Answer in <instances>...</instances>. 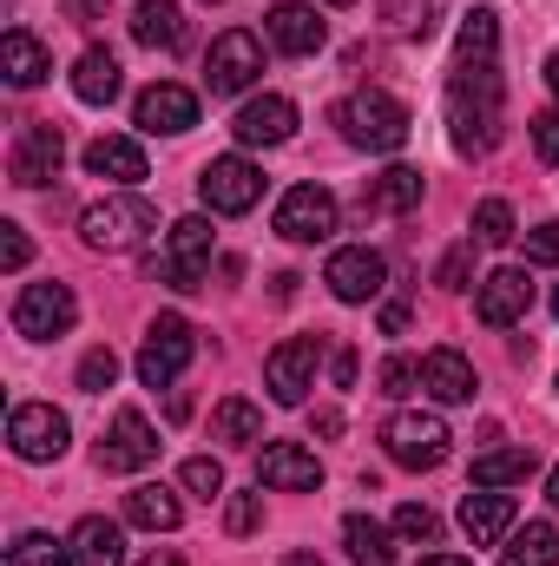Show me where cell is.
Masks as SVG:
<instances>
[{"instance_id":"obj_40","label":"cell","mask_w":559,"mask_h":566,"mask_svg":"<svg viewBox=\"0 0 559 566\" xmlns=\"http://www.w3.org/2000/svg\"><path fill=\"white\" fill-rule=\"evenodd\" d=\"M467 277H474V244H454V251L434 264V283H441V290H467Z\"/></svg>"},{"instance_id":"obj_48","label":"cell","mask_w":559,"mask_h":566,"mask_svg":"<svg viewBox=\"0 0 559 566\" xmlns=\"http://www.w3.org/2000/svg\"><path fill=\"white\" fill-rule=\"evenodd\" d=\"M402 329H409V303H389L382 310V336H402Z\"/></svg>"},{"instance_id":"obj_6","label":"cell","mask_w":559,"mask_h":566,"mask_svg":"<svg viewBox=\"0 0 559 566\" xmlns=\"http://www.w3.org/2000/svg\"><path fill=\"white\" fill-rule=\"evenodd\" d=\"M198 356V336H191V323L184 316H158L151 329H145V349H139V382L145 389H171L178 376H184V363Z\"/></svg>"},{"instance_id":"obj_20","label":"cell","mask_w":559,"mask_h":566,"mask_svg":"<svg viewBox=\"0 0 559 566\" xmlns=\"http://www.w3.org/2000/svg\"><path fill=\"white\" fill-rule=\"evenodd\" d=\"M514 521H520V507H514V494H500V488H481V494L461 501V534H467L474 547H500V541L514 534Z\"/></svg>"},{"instance_id":"obj_21","label":"cell","mask_w":559,"mask_h":566,"mask_svg":"<svg viewBox=\"0 0 559 566\" xmlns=\"http://www.w3.org/2000/svg\"><path fill=\"white\" fill-rule=\"evenodd\" d=\"M231 133H238V145H289L296 139V106L283 93H264L231 119Z\"/></svg>"},{"instance_id":"obj_15","label":"cell","mask_w":559,"mask_h":566,"mask_svg":"<svg viewBox=\"0 0 559 566\" xmlns=\"http://www.w3.org/2000/svg\"><path fill=\"white\" fill-rule=\"evenodd\" d=\"M151 461H158V434H151V422H145L139 409H119L113 428H106V441H99V468H106V474H139V468H151Z\"/></svg>"},{"instance_id":"obj_54","label":"cell","mask_w":559,"mask_h":566,"mask_svg":"<svg viewBox=\"0 0 559 566\" xmlns=\"http://www.w3.org/2000/svg\"><path fill=\"white\" fill-rule=\"evenodd\" d=\"M283 566H323V560H316V554H289Z\"/></svg>"},{"instance_id":"obj_5","label":"cell","mask_w":559,"mask_h":566,"mask_svg":"<svg viewBox=\"0 0 559 566\" xmlns=\"http://www.w3.org/2000/svg\"><path fill=\"white\" fill-rule=\"evenodd\" d=\"M198 198H204L218 218H244V211L264 198V171H257L244 151H224V158H211V165L198 171Z\"/></svg>"},{"instance_id":"obj_35","label":"cell","mask_w":559,"mask_h":566,"mask_svg":"<svg viewBox=\"0 0 559 566\" xmlns=\"http://www.w3.org/2000/svg\"><path fill=\"white\" fill-rule=\"evenodd\" d=\"M7 566H80L73 560V541H53V534H13V547H7Z\"/></svg>"},{"instance_id":"obj_1","label":"cell","mask_w":559,"mask_h":566,"mask_svg":"<svg viewBox=\"0 0 559 566\" xmlns=\"http://www.w3.org/2000/svg\"><path fill=\"white\" fill-rule=\"evenodd\" d=\"M500 99H507V86H500L494 60H474L447 80V139L461 158H481L500 145Z\"/></svg>"},{"instance_id":"obj_39","label":"cell","mask_w":559,"mask_h":566,"mask_svg":"<svg viewBox=\"0 0 559 566\" xmlns=\"http://www.w3.org/2000/svg\"><path fill=\"white\" fill-rule=\"evenodd\" d=\"M395 534H402V541H434V534H441V521H434V507L402 501V507H395Z\"/></svg>"},{"instance_id":"obj_44","label":"cell","mask_w":559,"mask_h":566,"mask_svg":"<svg viewBox=\"0 0 559 566\" xmlns=\"http://www.w3.org/2000/svg\"><path fill=\"white\" fill-rule=\"evenodd\" d=\"M27 258H33L27 231L20 224H0V271H27Z\"/></svg>"},{"instance_id":"obj_43","label":"cell","mask_w":559,"mask_h":566,"mask_svg":"<svg viewBox=\"0 0 559 566\" xmlns=\"http://www.w3.org/2000/svg\"><path fill=\"white\" fill-rule=\"evenodd\" d=\"M527 133H534L540 165H559V113H534V119H527Z\"/></svg>"},{"instance_id":"obj_3","label":"cell","mask_w":559,"mask_h":566,"mask_svg":"<svg viewBox=\"0 0 559 566\" xmlns=\"http://www.w3.org/2000/svg\"><path fill=\"white\" fill-rule=\"evenodd\" d=\"M336 126H342V139L362 145V151H402L415 119H409V106H402L395 93L369 86V93H356V99L336 106Z\"/></svg>"},{"instance_id":"obj_32","label":"cell","mask_w":559,"mask_h":566,"mask_svg":"<svg viewBox=\"0 0 559 566\" xmlns=\"http://www.w3.org/2000/svg\"><path fill=\"white\" fill-rule=\"evenodd\" d=\"M369 211H415L421 205V171L415 165H389L376 185H369V198H362Z\"/></svg>"},{"instance_id":"obj_50","label":"cell","mask_w":559,"mask_h":566,"mask_svg":"<svg viewBox=\"0 0 559 566\" xmlns=\"http://www.w3.org/2000/svg\"><path fill=\"white\" fill-rule=\"evenodd\" d=\"M139 566H184V560H178V554H171V547H151V554H145Z\"/></svg>"},{"instance_id":"obj_25","label":"cell","mask_w":559,"mask_h":566,"mask_svg":"<svg viewBox=\"0 0 559 566\" xmlns=\"http://www.w3.org/2000/svg\"><path fill=\"white\" fill-rule=\"evenodd\" d=\"M73 99H80V106H113V99H119V60H113L106 46H86V53L73 60Z\"/></svg>"},{"instance_id":"obj_55","label":"cell","mask_w":559,"mask_h":566,"mask_svg":"<svg viewBox=\"0 0 559 566\" xmlns=\"http://www.w3.org/2000/svg\"><path fill=\"white\" fill-rule=\"evenodd\" d=\"M329 7H356V0H329Z\"/></svg>"},{"instance_id":"obj_18","label":"cell","mask_w":559,"mask_h":566,"mask_svg":"<svg viewBox=\"0 0 559 566\" xmlns=\"http://www.w3.org/2000/svg\"><path fill=\"white\" fill-rule=\"evenodd\" d=\"M133 119H139V133H158V139H178V133H191V126H198V93H184V86L158 80V86H145V93H139Z\"/></svg>"},{"instance_id":"obj_19","label":"cell","mask_w":559,"mask_h":566,"mask_svg":"<svg viewBox=\"0 0 559 566\" xmlns=\"http://www.w3.org/2000/svg\"><path fill=\"white\" fill-rule=\"evenodd\" d=\"M257 488H277V494H316L323 488V461L296 441H271L257 454Z\"/></svg>"},{"instance_id":"obj_45","label":"cell","mask_w":559,"mask_h":566,"mask_svg":"<svg viewBox=\"0 0 559 566\" xmlns=\"http://www.w3.org/2000/svg\"><path fill=\"white\" fill-rule=\"evenodd\" d=\"M527 264H559V218L527 231Z\"/></svg>"},{"instance_id":"obj_17","label":"cell","mask_w":559,"mask_h":566,"mask_svg":"<svg viewBox=\"0 0 559 566\" xmlns=\"http://www.w3.org/2000/svg\"><path fill=\"white\" fill-rule=\"evenodd\" d=\"M323 283H329L342 303H376V296H382V283H389V264H382L369 244H342V251L329 258Z\"/></svg>"},{"instance_id":"obj_36","label":"cell","mask_w":559,"mask_h":566,"mask_svg":"<svg viewBox=\"0 0 559 566\" xmlns=\"http://www.w3.org/2000/svg\"><path fill=\"white\" fill-rule=\"evenodd\" d=\"M474 238H481V244H514V205H507V198L474 205Z\"/></svg>"},{"instance_id":"obj_2","label":"cell","mask_w":559,"mask_h":566,"mask_svg":"<svg viewBox=\"0 0 559 566\" xmlns=\"http://www.w3.org/2000/svg\"><path fill=\"white\" fill-rule=\"evenodd\" d=\"M151 231H158V211L145 205L139 191H113V198H99V205L80 211V238H86V251H106V258L139 251Z\"/></svg>"},{"instance_id":"obj_53","label":"cell","mask_w":559,"mask_h":566,"mask_svg":"<svg viewBox=\"0 0 559 566\" xmlns=\"http://www.w3.org/2000/svg\"><path fill=\"white\" fill-rule=\"evenodd\" d=\"M547 501L559 507V461H553V474H547Z\"/></svg>"},{"instance_id":"obj_30","label":"cell","mask_w":559,"mask_h":566,"mask_svg":"<svg viewBox=\"0 0 559 566\" xmlns=\"http://www.w3.org/2000/svg\"><path fill=\"white\" fill-rule=\"evenodd\" d=\"M540 468L534 448H494V454H474V488H514Z\"/></svg>"},{"instance_id":"obj_52","label":"cell","mask_w":559,"mask_h":566,"mask_svg":"<svg viewBox=\"0 0 559 566\" xmlns=\"http://www.w3.org/2000/svg\"><path fill=\"white\" fill-rule=\"evenodd\" d=\"M421 566H474V560H454V554H428Z\"/></svg>"},{"instance_id":"obj_7","label":"cell","mask_w":559,"mask_h":566,"mask_svg":"<svg viewBox=\"0 0 559 566\" xmlns=\"http://www.w3.org/2000/svg\"><path fill=\"white\" fill-rule=\"evenodd\" d=\"M257 73H264V40H257V33L231 27V33H218V40H211L204 86H211L218 99H231V93H251V80H257Z\"/></svg>"},{"instance_id":"obj_33","label":"cell","mask_w":559,"mask_h":566,"mask_svg":"<svg viewBox=\"0 0 559 566\" xmlns=\"http://www.w3.org/2000/svg\"><path fill=\"white\" fill-rule=\"evenodd\" d=\"M342 541H349V560H356V566H389V560H395L389 527H382V521H369V514H349V521H342Z\"/></svg>"},{"instance_id":"obj_57","label":"cell","mask_w":559,"mask_h":566,"mask_svg":"<svg viewBox=\"0 0 559 566\" xmlns=\"http://www.w3.org/2000/svg\"><path fill=\"white\" fill-rule=\"evenodd\" d=\"M211 7H218V0H211Z\"/></svg>"},{"instance_id":"obj_42","label":"cell","mask_w":559,"mask_h":566,"mask_svg":"<svg viewBox=\"0 0 559 566\" xmlns=\"http://www.w3.org/2000/svg\"><path fill=\"white\" fill-rule=\"evenodd\" d=\"M224 527H231V534H257V527H264V501H257V494H231Z\"/></svg>"},{"instance_id":"obj_37","label":"cell","mask_w":559,"mask_h":566,"mask_svg":"<svg viewBox=\"0 0 559 566\" xmlns=\"http://www.w3.org/2000/svg\"><path fill=\"white\" fill-rule=\"evenodd\" d=\"M178 481H184V494H198V501H218V494H224V468H218L211 454H191V461L178 468Z\"/></svg>"},{"instance_id":"obj_8","label":"cell","mask_w":559,"mask_h":566,"mask_svg":"<svg viewBox=\"0 0 559 566\" xmlns=\"http://www.w3.org/2000/svg\"><path fill=\"white\" fill-rule=\"evenodd\" d=\"M336 224H342V205L323 185H289L277 198V238H289V244H323V238H336Z\"/></svg>"},{"instance_id":"obj_47","label":"cell","mask_w":559,"mask_h":566,"mask_svg":"<svg viewBox=\"0 0 559 566\" xmlns=\"http://www.w3.org/2000/svg\"><path fill=\"white\" fill-rule=\"evenodd\" d=\"M66 7V20H80V27H93L99 13H106V0H60Z\"/></svg>"},{"instance_id":"obj_24","label":"cell","mask_w":559,"mask_h":566,"mask_svg":"<svg viewBox=\"0 0 559 566\" xmlns=\"http://www.w3.org/2000/svg\"><path fill=\"white\" fill-rule=\"evenodd\" d=\"M0 73H7V86H20V93H27V86H40V80L53 73V53H46L27 27H13V33L0 40Z\"/></svg>"},{"instance_id":"obj_31","label":"cell","mask_w":559,"mask_h":566,"mask_svg":"<svg viewBox=\"0 0 559 566\" xmlns=\"http://www.w3.org/2000/svg\"><path fill=\"white\" fill-rule=\"evenodd\" d=\"M211 434H218V441H231V448H251V441H264V416H257V402H244V396H224V402L211 409Z\"/></svg>"},{"instance_id":"obj_49","label":"cell","mask_w":559,"mask_h":566,"mask_svg":"<svg viewBox=\"0 0 559 566\" xmlns=\"http://www.w3.org/2000/svg\"><path fill=\"white\" fill-rule=\"evenodd\" d=\"M316 434H342V409H316Z\"/></svg>"},{"instance_id":"obj_34","label":"cell","mask_w":559,"mask_h":566,"mask_svg":"<svg viewBox=\"0 0 559 566\" xmlns=\"http://www.w3.org/2000/svg\"><path fill=\"white\" fill-rule=\"evenodd\" d=\"M494 46H500V20H494L487 7L461 13V33H454V53H461V66H474V60H494Z\"/></svg>"},{"instance_id":"obj_38","label":"cell","mask_w":559,"mask_h":566,"mask_svg":"<svg viewBox=\"0 0 559 566\" xmlns=\"http://www.w3.org/2000/svg\"><path fill=\"white\" fill-rule=\"evenodd\" d=\"M113 376H119V356H113V349H86V356H80V389H86V396H106Z\"/></svg>"},{"instance_id":"obj_10","label":"cell","mask_w":559,"mask_h":566,"mask_svg":"<svg viewBox=\"0 0 559 566\" xmlns=\"http://www.w3.org/2000/svg\"><path fill=\"white\" fill-rule=\"evenodd\" d=\"M151 271H158V283H171V290H198L204 271H211V218H178L171 238H165V258Z\"/></svg>"},{"instance_id":"obj_23","label":"cell","mask_w":559,"mask_h":566,"mask_svg":"<svg viewBox=\"0 0 559 566\" xmlns=\"http://www.w3.org/2000/svg\"><path fill=\"white\" fill-rule=\"evenodd\" d=\"M86 171L93 178H113V185H139L145 178V145L126 139V133H99L86 145Z\"/></svg>"},{"instance_id":"obj_56","label":"cell","mask_w":559,"mask_h":566,"mask_svg":"<svg viewBox=\"0 0 559 566\" xmlns=\"http://www.w3.org/2000/svg\"><path fill=\"white\" fill-rule=\"evenodd\" d=\"M553 316H559V290H553Z\"/></svg>"},{"instance_id":"obj_16","label":"cell","mask_w":559,"mask_h":566,"mask_svg":"<svg viewBox=\"0 0 559 566\" xmlns=\"http://www.w3.org/2000/svg\"><path fill=\"white\" fill-rule=\"evenodd\" d=\"M264 33H271V46H277V53L309 60V53H323L329 20L316 13V0H277V7H271V20H264Z\"/></svg>"},{"instance_id":"obj_13","label":"cell","mask_w":559,"mask_h":566,"mask_svg":"<svg viewBox=\"0 0 559 566\" xmlns=\"http://www.w3.org/2000/svg\"><path fill=\"white\" fill-rule=\"evenodd\" d=\"M316 363H323V336H289V343L271 349L264 382H271V396H277L283 409H296V402L316 389Z\"/></svg>"},{"instance_id":"obj_12","label":"cell","mask_w":559,"mask_h":566,"mask_svg":"<svg viewBox=\"0 0 559 566\" xmlns=\"http://www.w3.org/2000/svg\"><path fill=\"white\" fill-rule=\"evenodd\" d=\"M527 310H534V277H527V264H500V271H487V277L474 283V316H481L487 329H514Z\"/></svg>"},{"instance_id":"obj_14","label":"cell","mask_w":559,"mask_h":566,"mask_svg":"<svg viewBox=\"0 0 559 566\" xmlns=\"http://www.w3.org/2000/svg\"><path fill=\"white\" fill-rule=\"evenodd\" d=\"M66 416L53 409V402H20L13 416H7V441H13V454L20 461H60L66 454Z\"/></svg>"},{"instance_id":"obj_27","label":"cell","mask_w":559,"mask_h":566,"mask_svg":"<svg viewBox=\"0 0 559 566\" xmlns=\"http://www.w3.org/2000/svg\"><path fill=\"white\" fill-rule=\"evenodd\" d=\"M133 40L151 46V53H178L184 46V13L171 0H139L133 7Z\"/></svg>"},{"instance_id":"obj_9","label":"cell","mask_w":559,"mask_h":566,"mask_svg":"<svg viewBox=\"0 0 559 566\" xmlns=\"http://www.w3.org/2000/svg\"><path fill=\"white\" fill-rule=\"evenodd\" d=\"M73 316H80V303H73L66 283H27V290L13 296V329H20L27 343H53V336H66Z\"/></svg>"},{"instance_id":"obj_22","label":"cell","mask_w":559,"mask_h":566,"mask_svg":"<svg viewBox=\"0 0 559 566\" xmlns=\"http://www.w3.org/2000/svg\"><path fill=\"white\" fill-rule=\"evenodd\" d=\"M421 389L434 402H474V363L461 349H428L421 356Z\"/></svg>"},{"instance_id":"obj_4","label":"cell","mask_w":559,"mask_h":566,"mask_svg":"<svg viewBox=\"0 0 559 566\" xmlns=\"http://www.w3.org/2000/svg\"><path fill=\"white\" fill-rule=\"evenodd\" d=\"M382 448H389V461L395 468H441L447 461V448H454V434L441 416H428V409H395L389 422H382Z\"/></svg>"},{"instance_id":"obj_11","label":"cell","mask_w":559,"mask_h":566,"mask_svg":"<svg viewBox=\"0 0 559 566\" xmlns=\"http://www.w3.org/2000/svg\"><path fill=\"white\" fill-rule=\"evenodd\" d=\"M60 158H66V133H60L53 119H27V126H20V139H13L7 171H13V185H20V191H40V185H53V178H60Z\"/></svg>"},{"instance_id":"obj_29","label":"cell","mask_w":559,"mask_h":566,"mask_svg":"<svg viewBox=\"0 0 559 566\" xmlns=\"http://www.w3.org/2000/svg\"><path fill=\"white\" fill-rule=\"evenodd\" d=\"M500 560L507 566H559V527L553 521H527V527H514L507 547H500Z\"/></svg>"},{"instance_id":"obj_46","label":"cell","mask_w":559,"mask_h":566,"mask_svg":"<svg viewBox=\"0 0 559 566\" xmlns=\"http://www.w3.org/2000/svg\"><path fill=\"white\" fill-rule=\"evenodd\" d=\"M329 376H336V389H349L356 382V349H336L329 356Z\"/></svg>"},{"instance_id":"obj_28","label":"cell","mask_w":559,"mask_h":566,"mask_svg":"<svg viewBox=\"0 0 559 566\" xmlns=\"http://www.w3.org/2000/svg\"><path fill=\"white\" fill-rule=\"evenodd\" d=\"M126 521H133V527H145V534H171V527L184 521V507H178V494H171V488L145 481V488H133V494H126Z\"/></svg>"},{"instance_id":"obj_51","label":"cell","mask_w":559,"mask_h":566,"mask_svg":"<svg viewBox=\"0 0 559 566\" xmlns=\"http://www.w3.org/2000/svg\"><path fill=\"white\" fill-rule=\"evenodd\" d=\"M547 86H553V99H559V53H547Z\"/></svg>"},{"instance_id":"obj_41","label":"cell","mask_w":559,"mask_h":566,"mask_svg":"<svg viewBox=\"0 0 559 566\" xmlns=\"http://www.w3.org/2000/svg\"><path fill=\"white\" fill-rule=\"evenodd\" d=\"M415 382H421L415 356H389V363H382V396H415Z\"/></svg>"},{"instance_id":"obj_26","label":"cell","mask_w":559,"mask_h":566,"mask_svg":"<svg viewBox=\"0 0 559 566\" xmlns=\"http://www.w3.org/2000/svg\"><path fill=\"white\" fill-rule=\"evenodd\" d=\"M73 560L80 566H126V527L106 514H86L73 527Z\"/></svg>"}]
</instances>
